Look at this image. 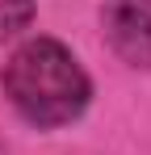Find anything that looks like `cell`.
Masks as SVG:
<instances>
[{
  "label": "cell",
  "instance_id": "cell-1",
  "mask_svg": "<svg viewBox=\"0 0 151 155\" xmlns=\"http://www.w3.org/2000/svg\"><path fill=\"white\" fill-rule=\"evenodd\" d=\"M4 97L34 126H67L88 105V76L55 38H34L4 63Z\"/></svg>",
  "mask_w": 151,
  "mask_h": 155
},
{
  "label": "cell",
  "instance_id": "cell-2",
  "mask_svg": "<svg viewBox=\"0 0 151 155\" xmlns=\"http://www.w3.org/2000/svg\"><path fill=\"white\" fill-rule=\"evenodd\" d=\"M101 25L130 67H151V0H105Z\"/></svg>",
  "mask_w": 151,
  "mask_h": 155
},
{
  "label": "cell",
  "instance_id": "cell-3",
  "mask_svg": "<svg viewBox=\"0 0 151 155\" xmlns=\"http://www.w3.org/2000/svg\"><path fill=\"white\" fill-rule=\"evenodd\" d=\"M29 17H34V0H0V42L25 29Z\"/></svg>",
  "mask_w": 151,
  "mask_h": 155
}]
</instances>
